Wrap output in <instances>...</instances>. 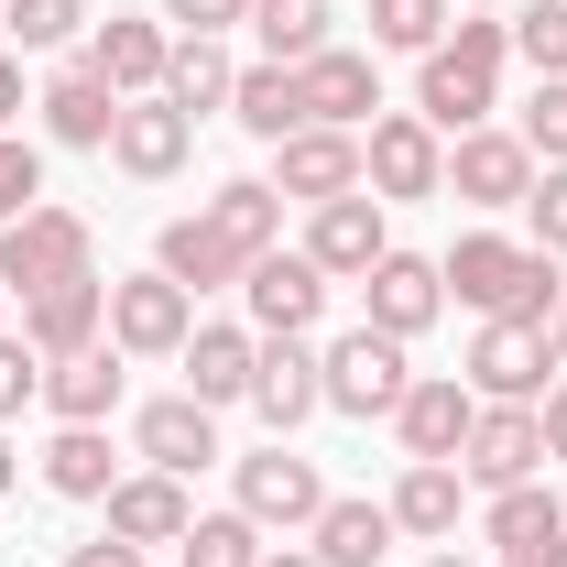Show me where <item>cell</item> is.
I'll use <instances>...</instances> for the list:
<instances>
[{
	"label": "cell",
	"mask_w": 567,
	"mask_h": 567,
	"mask_svg": "<svg viewBox=\"0 0 567 567\" xmlns=\"http://www.w3.org/2000/svg\"><path fill=\"white\" fill-rule=\"evenodd\" d=\"M262 251H284V197L262 175H240V186H218L208 208L164 218V240H153V274H175L186 295H208V284H240Z\"/></svg>",
	"instance_id": "6da1fadb"
},
{
	"label": "cell",
	"mask_w": 567,
	"mask_h": 567,
	"mask_svg": "<svg viewBox=\"0 0 567 567\" xmlns=\"http://www.w3.org/2000/svg\"><path fill=\"white\" fill-rule=\"evenodd\" d=\"M447 295L470 306V317H513V328H546L567 295H557V251H535V240H502V229H470L447 262Z\"/></svg>",
	"instance_id": "7a4b0ae2"
},
{
	"label": "cell",
	"mask_w": 567,
	"mask_h": 567,
	"mask_svg": "<svg viewBox=\"0 0 567 567\" xmlns=\"http://www.w3.org/2000/svg\"><path fill=\"white\" fill-rule=\"evenodd\" d=\"M502 55H513V22H492V11H458V33L425 55L415 76V121L436 142L447 132H481L492 121V99H502Z\"/></svg>",
	"instance_id": "3957f363"
},
{
	"label": "cell",
	"mask_w": 567,
	"mask_h": 567,
	"mask_svg": "<svg viewBox=\"0 0 567 567\" xmlns=\"http://www.w3.org/2000/svg\"><path fill=\"white\" fill-rule=\"evenodd\" d=\"M76 274H99V229L76 208H22V218H0V284L11 295H55V284H76Z\"/></svg>",
	"instance_id": "277c9868"
},
{
	"label": "cell",
	"mask_w": 567,
	"mask_h": 567,
	"mask_svg": "<svg viewBox=\"0 0 567 567\" xmlns=\"http://www.w3.org/2000/svg\"><path fill=\"white\" fill-rule=\"evenodd\" d=\"M360 186H371L382 208H415V197H447V142L425 132L415 110H382V121L360 132Z\"/></svg>",
	"instance_id": "5b68a950"
},
{
	"label": "cell",
	"mask_w": 567,
	"mask_h": 567,
	"mask_svg": "<svg viewBox=\"0 0 567 567\" xmlns=\"http://www.w3.org/2000/svg\"><path fill=\"white\" fill-rule=\"evenodd\" d=\"M186 328H197V295H186L175 274L110 284V350H121V360H175V350H186Z\"/></svg>",
	"instance_id": "8992f818"
},
{
	"label": "cell",
	"mask_w": 567,
	"mask_h": 567,
	"mask_svg": "<svg viewBox=\"0 0 567 567\" xmlns=\"http://www.w3.org/2000/svg\"><path fill=\"white\" fill-rule=\"evenodd\" d=\"M317 382H328V404L339 415H393L404 404V339H382V328H350L339 350H317Z\"/></svg>",
	"instance_id": "52a82bcc"
},
{
	"label": "cell",
	"mask_w": 567,
	"mask_h": 567,
	"mask_svg": "<svg viewBox=\"0 0 567 567\" xmlns=\"http://www.w3.org/2000/svg\"><path fill=\"white\" fill-rule=\"evenodd\" d=\"M546 328H513V317H481V339H470V393L481 404H546Z\"/></svg>",
	"instance_id": "ba28073f"
},
{
	"label": "cell",
	"mask_w": 567,
	"mask_h": 567,
	"mask_svg": "<svg viewBox=\"0 0 567 567\" xmlns=\"http://www.w3.org/2000/svg\"><path fill=\"white\" fill-rule=\"evenodd\" d=\"M240 513L262 524V535H306L317 513H328V481H317V458H295V447H262V458H240Z\"/></svg>",
	"instance_id": "9c48e42d"
},
{
	"label": "cell",
	"mask_w": 567,
	"mask_h": 567,
	"mask_svg": "<svg viewBox=\"0 0 567 567\" xmlns=\"http://www.w3.org/2000/svg\"><path fill=\"white\" fill-rule=\"evenodd\" d=\"M535 470H546V425H535V404H481L470 447H458V481H470V492H513V481H535Z\"/></svg>",
	"instance_id": "30bf717a"
},
{
	"label": "cell",
	"mask_w": 567,
	"mask_h": 567,
	"mask_svg": "<svg viewBox=\"0 0 567 567\" xmlns=\"http://www.w3.org/2000/svg\"><path fill=\"white\" fill-rule=\"evenodd\" d=\"M470 425H481V393H470L458 371H415V382H404V404H393L404 458H458V447H470Z\"/></svg>",
	"instance_id": "8fae6325"
},
{
	"label": "cell",
	"mask_w": 567,
	"mask_h": 567,
	"mask_svg": "<svg viewBox=\"0 0 567 567\" xmlns=\"http://www.w3.org/2000/svg\"><path fill=\"white\" fill-rule=\"evenodd\" d=\"M382 251H393V229H382V197H371V186H350V197H328V208L306 218V262L328 284H360Z\"/></svg>",
	"instance_id": "7c38bea8"
},
{
	"label": "cell",
	"mask_w": 567,
	"mask_h": 567,
	"mask_svg": "<svg viewBox=\"0 0 567 567\" xmlns=\"http://www.w3.org/2000/svg\"><path fill=\"white\" fill-rule=\"evenodd\" d=\"M240 295H251V328H262V339H306V328L328 317V274H317L306 251H262V262L240 274Z\"/></svg>",
	"instance_id": "4fadbf2b"
},
{
	"label": "cell",
	"mask_w": 567,
	"mask_h": 567,
	"mask_svg": "<svg viewBox=\"0 0 567 567\" xmlns=\"http://www.w3.org/2000/svg\"><path fill=\"white\" fill-rule=\"evenodd\" d=\"M360 295H371V317H360V328H382V339H425V328H436V306H447V274H436L425 251H382V262L360 274Z\"/></svg>",
	"instance_id": "5bb4252c"
},
{
	"label": "cell",
	"mask_w": 567,
	"mask_h": 567,
	"mask_svg": "<svg viewBox=\"0 0 567 567\" xmlns=\"http://www.w3.org/2000/svg\"><path fill=\"white\" fill-rule=\"evenodd\" d=\"M447 197H470V208H524V197H535V153H524V132H458V153H447Z\"/></svg>",
	"instance_id": "9a60e30c"
},
{
	"label": "cell",
	"mask_w": 567,
	"mask_h": 567,
	"mask_svg": "<svg viewBox=\"0 0 567 567\" xmlns=\"http://www.w3.org/2000/svg\"><path fill=\"white\" fill-rule=\"evenodd\" d=\"M22 339H33V360L99 350V339H110V284L76 274V284H55V295H22Z\"/></svg>",
	"instance_id": "2e32d148"
},
{
	"label": "cell",
	"mask_w": 567,
	"mask_h": 567,
	"mask_svg": "<svg viewBox=\"0 0 567 567\" xmlns=\"http://www.w3.org/2000/svg\"><path fill=\"white\" fill-rule=\"evenodd\" d=\"M132 447H142V470L197 481V470L218 458V415L197 404V393H164V404H142V415H132Z\"/></svg>",
	"instance_id": "e0dca14e"
},
{
	"label": "cell",
	"mask_w": 567,
	"mask_h": 567,
	"mask_svg": "<svg viewBox=\"0 0 567 567\" xmlns=\"http://www.w3.org/2000/svg\"><path fill=\"white\" fill-rule=\"evenodd\" d=\"M186 153H197V121L175 99H121V132H110V164L121 175L164 186V175H186Z\"/></svg>",
	"instance_id": "ac0fdd59"
},
{
	"label": "cell",
	"mask_w": 567,
	"mask_h": 567,
	"mask_svg": "<svg viewBox=\"0 0 567 567\" xmlns=\"http://www.w3.org/2000/svg\"><path fill=\"white\" fill-rule=\"evenodd\" d=\"M274 197H306V208H328V197H350L360 186V132H306L295 142H274V175H262Z\"/></svg>",
	"instance_id": "d6986e66"
},
{
	"label": "cell",
	"mask_w": 567,
	"mask_h": 567,
	"mask_svg": "<svg viewBox=\"0 0 567 567\" xmlns=\"http://www.w3.org/2000/svg\"><path fill=\"white\" fill-rule=\"evenodd\" d=\"M295 87H306V121H317V132H371V110H382V76H371V55H350V44L306 55Z\"/></svg>",
	"instance_id": "ffe728a7"
},
{
	"label": "cell",
	"mask_w": 567,
	"mask_h": 567,
	"mask_svg": "<svg viewBox=\"0 0 567 567\" xmlns=\"http://www.w3.org/2000/svg\"><path fill=\"white\" fill-rule=\"evenodd\" d=\"M33 110H44V132L66 142V153H110V132H121V87L99 66H55Z\"/></svg>",
	"instance_id": "44dd1931"
},
{
	"label": "cell",
	"mask_w": 567,
	"mask_h": 567,
	"mask_svg": "<svg viewBox=\"0 0 567 567\" xmlns=\"http://www.w3.org/2000/svg\"><path fill=\"white\" fill-rule=\"evenodd\" d=\"M317 404H328V382H317V350H306V339H262V360H251V415L274 425V436H295Z\"/></svg>",
	"instance_id": "7402d4cb"
},
{
	"label": "cell",
	"mask_w": 567,
	"mask_h": 567,
	"mask_svg": "<svg viewBox=\"0 0 567 567\" xmlns=\"http://www.w3.org/2000/svg\"><path fill=\"white\" fill-rule=\"evenodd\" d=\"M164 55H175V33H164V22H132V11H110V22L87 33V66L110 76L121 99H164Z\"/></svg>",
	"instance_id": "603a6c76"
},
{
	"label": "cell",
	"mask_w": 567,
	"mask_h": 567,
	"mask_svg": "<svg viewBox=\"0 0 567 567\" xmlns=\"http://www.w3.org/2000/svg\"><path fill=\"white\" fill-rule=\"evenodd\" d=\"M186 393H197V404H251V360H262V328H186Z\"/></svg>",
	"instance_id": "cb8c5ba5"
},
{
	"label": "cell",
	"mask_w": 567,
	"mask_h": 567,
	"mask_svg": "<svg viewBox=\"0 0 567 567\" xmlns=\"http://www.w3.org/2000/svg\"><path fill=\"white\" fill-rule=\"evenodd\" d=\"M458 513H470V481H458V458H404V481H393V535H425V546H447V535H458Z\"/></svg>",
	"instance_id": "d4e9b609"
},
{
	"label": "cell",
	"mask_w": 567,
	"mask_h": 567,
	"mask_svg": "<svg viewBox=\"0 0 567 567\" xmlns=\"http://www.w3.org/2000/svg\"><path fill=\"white\" fill-rule=\"evenodd\" d=\"M186 524H197L186 481H164V470H132V481H110V535H121V546H175Z\"/></svg>",
	"instance_id": "484cf974"
},
{
	"label": "cell",
	"mask_w": 567,
	"mask_h": 567,
	"mask_svg": "<svg viewBox=\"0 0 567 567\" xmlns=\"http://www.w3.org/2000/svg\"><path fill=\"white\" fill-rule=\"evenodd\" d=\"M121 350L99 339V350H76V360H44V404H55V425H110L121 415Z\"/></svg>",
	"instance_id": "4316f807"
},
{
	"label": "cell",
	"mask_w": 567,
	"mask_h": 567,
	"mask_svg": "<svg viewBox=\"0 0 567 567\" xmlns=\"http://www.w3.org/2000/svg\"><path fill=\"white\" fill-rule=\"evenodd\" d=\"M306 546H317V567H382L393 557V502H339L328 492V513L306 524Z\"/></svg>",
	"instance_id": "83f0119b"
},
{
	"label": "cell",
	"mask_w": 567,
	"mask_h": 567,
	"mask_svg": "<svg viewBox=\"0 0 567 567\" xmlns=\"http://www.w3.org/2000/svg\"><path fill=\"white\" fill-rule=\"evenodd\" d=\"M110 481H121L110 425H55V447H44V492H55V502H110Z\"/></svg>",
	"instance_id": "f1b7e54d"
},
{
	"label": "cell",
	"mask_w": 567,
	"mask_h": 567,
	"mask_svg": "<svg viewBox=\"0 0 567 567\" xmlns=\"http://www.w3.org/2000/svg\"><path fill=\"white\" fill-rule=\"evenodd\" d=\"M229 87H240V66L218 55V33H175V55H164V99H175L186 121H208V110H229Z\"/></svg>",
	"instance_id": "f546056e"
},
{
	"label": "cell",
	"mask_w": 567,
	"mask_h": 567,
	"mask_svg": "<svg viewBox=\"0 0 567 567\" xmlns=\"http://www.w3.org/2000/svg\"><path fill=\"white\" fill-rule=\"evenodd\" d=\"M229 121H240L251 142H295V132H306V87H295V66H240Z\"/></svg>",
	"instance_id": "4dcf8cb0"
},
{
	"label": "cell",
	"mask_w": 567,
	"mask_h": 567,
	"mask_svg": "<svg viewBox=\"0 0 567 567\" xmlns=\"http://www.w3.org/2000/svg\"><path fill=\"white\" fill-rule=\"evenodd\" d=\"M481 535H492L502 557H535L546 535H567V513H557V492H546V481H513V492H492Z\"/></svg>",
	"instance_id": "1f68e13d"
},
{
	"label": "cell",
	"mask_w": 567,
	"mask_h": 567,
	"mask_svg": "<svg viewBox=\"0 0 567 567\" xmlns=\"http://www.w3.org/2000/svg\"><path fill=\"white\" fill-rule=\"evenodd\" d=\"M251 33H262V66H306L328 55V0H251Z\"/></svg>",
	"instance_id": "d6a6232c"
},
{
	"label": "cell",
	"mask_w": 567,
	"mask_h": 567,
	"mask_svg": "<svg viewBox=\"0 0 567 567\" xmlns=\"http://www.w3.org/2000/svg\"><path fill=\"white\" fill-rule=\"evenodd\" d=\"M175 557L186 567H262V524L229 502V513H197L186 535H175Z\"/></svg>",
	"instance_id": "836d02e7"
},
{
	"label": "cell",
	"mask_w": 567,
	"mask_h": 567,
	"mask_svg": "<svg viewBox=\"0 0 567 567\" xmlns=\"http://www.w3.org/2000/svg\"><path fill=\"white\" fill-rule=\"evenodd\" d=\"M447 22H458V0H371V44H393V55H436Z\"/></svg>",
	"instance_id": "e575fe53"
},
{
	"label": "cell",
	"mask_w": 567,
	"mask_h": 567,
	"mask_svg": "<svg viewBox=\"0 0 567 567\" xmlns=\"http://www.w3.org/2000/svg\"><path fill=\"white\" fill-rule=\"evenodd\" d=\"M513 55L535 76H567V0H524L513 11Z\"/></svg>",
	"instance_id": "d590c367"
},
{
	"label": "cell",
	"mask_w": 567,
	"mask_h": 567,
	"mask_svg": "<svg viewBox=\"0 0 567 567\" xmlns=\"http://www.w3.org/2000/svg\"><path fill=\"white\" fill-rule=\"evenodd\" d=\"M11 33H22V55H55L87 33V0H11Z\"/></svg>",
	"instance_id": "8d00e7d4"
},
{
	"label": "cell",
	"mask_w": 567,
	"mask_h": 567,
	"mask_svg": "<svg viewBox=\"0 0 567 567\" xmlns=\"http://www.w3.org/2000/svg\"><path fill=\"white\" fill-rule=\"evenodd\" d=\"M524 153L567 164V76H535V110H524Z\"/></svg>",
	"instance_id": "74e56055"
},
{
	"label": "cell",
	"mask_w": 567,
	"mask_h": 567,
	"mask_svg": "<svg viewBox=\"0 0 567 567\" xmlns=\"http://www.w3.org/2000/svg\"><path fill=\"white\" fill-rule=\"evenodd\" d=\"M22 208H44V153L0 132V218H22Z\"/></svg>",
	"instance_id": "f35d334b"
},
{
	"label": "cell",
	"mask_w": 567,
	"mask_h": 567,
	"mask_svg": "<svg viewBox=\"0 0 567 567\" xmlns=\"http://www.w3.org/2000/svg\"><path fill=\"white\" fill-rule=\"evenodd\" d=\"M22 404H44V360H33V339L0 328V425L22 415Z\"/></svg>",
	"instance_id": "ab89813d"
},
{
	"label": "cell",
	"mask_w": 567,
	"mask_h": 567,
	"mask_svg": "<svg viewBox=\"0 0 567 567\" xmlns=\"http://www.w3.org/2000/svg\"><path fill=\"white\" fill-rule=\"evenodd\" d=\"M524 218H535V251H557V262H567V164H546V175H535Z\"/></svg>",
	"instance_id": "60d3db41"
},
{
	"label": "cell",
	"mask_w": 567,
	"mask_h": 567,
	"mask_svg": "<svg viewBox=\"0 0 567 567\" xmlns=\"http://www.w3.org/2000/svg\"><path fill=\"white\" fill-rule=\"evenodd\" d=\"M164 22L175 33H229V22H251V0H164Z\"/></svg>",
	"instance_id": "b9f144b4"
},
{
	"label": "cell",
	"mask_w": 567,
	"mask_h": 567,
	"mask_svg": "<svg viewBox=\"0 0 567 567\" xmlns=\"http://www.w3.org/2000/svg\"><path fill=\"white\" fill-rule=\"evenodd\" d=\"M66 567H142V546H121V535H87V546H66Z\"/></svg>",
	"instance_id": "7bdbcfd3"
},
{
	"label": "cell",
	"mask_w": 567,
	"mask_h": 567,
	"mask_svg": "<svg viewBox=\"0 0 567 567\" xmlns=\"http://www.w3.org/2000/svg\"><path fill=\"white\" fill-rule=\"evenodd\" d=\"M535 425H546V458H567V382L546 393V404H535Z\"/></svg>",
	"instance_id": "ee69618b"
},
{
	"label": "cell",
	"mask_w": 567,
	"mask_h": 567,
	"mask_svg": "<svg viewBox=\"0 0 567 567\" xmlns=\"http://www.w3.org/2000/svg\"><path fill=\"white\" fill-rule=\"evenodd\" d=\"M22 121V55H0V132Z\"/></svg>",
	"instance_id": "f6af8a7d"
},
{
	"label": "cell",
	"mask_w": 567,
	"mask_h": 567,
	"mask_svg": "<svg viewBox=\"0 0 567 567\" xmlns=\"http://www.w3.org/2000/svg\"><path fill=\"white\" fill-rule=\"evenodd\" d=\"M546 350H557V371H567V306H557V317H546Z\"/></svg>",
	"instance_id": "bcb514c9"
},
{
	"label": "cell",
	"mask_w": 567,
	"mask_h": 567,
	"mask_svg": "<svg viewBox=\"0 0 567 567\" xmlns=\"http://www.w3.org/2000/svg\"><path fill=\"white\" fill-rule=\"evenodd\" d=\"M11 481H22V447H11V436H0V492H11Z\"/></svg>",
	"instance_id": "7dc6e473"
},
{
	"label": "cell",
	"mask_w": 567,
	"mask_h": 567,
	"mask_svg": "<svg viewBox=\"0 0 567 567\" xmlns=\"http://www.w3.org/2000/svg\"><path fill=\"white\" fill-rule=\"evenodd\" d=\"M535 567H567V535H546V546H535Z\"/></svg>",
	"instance_id": "c3c4849f"
},
{
	"label": "cell",
	"mask_w": 567,
	"mask_h": 567,
	"mask_svg": "<svg viewBox=\"0 0 567 567\" xmlns=\"http://www.w3.org/2000/svg\"><path fill=\"white\" fill-rule=\"evenodd\" d=\"M262 567H317V546H284V557H262Z\"/></svg>",
	"instance_id": "681fc988"
},
{
	"label": "cell",
	"mask_w": 567,
	"mask_h": 567,
	"mask_svg": "<svg viewBox=\"0 0 567 567\" xmlns=\"http://www.w3.org/2000/svg\"><path fill=\"white\" fill-rule=\"evenodd\" d=\"M458 11H513V0H458Z\"/></svg>",
	"instance_id": "f907efd6"
},
{
	"label": "cell",
	"mask_w": 567,
	"mask_h": 567,
	"mask_svg": "<svg viewBox=\"0 0 567 567\" xmlns=\"http://www.w3.org/2000/svg\"><path fill=\"white\" fill-rule=\"evenodd\" d=\"M425 567H470V557H425Z\"/></svg>",
	"instance_id": "816d5d0a"
},
{
	"label": "cell",
	"mask_w": 567,
	"mask_h": 567,
	"mask_svg": "<svg viewBox=\"0 0 567 567\" xmlns=\"http://www.w3.org/2000/svg\"><path fill=\"white\" fill-rule=\"evenodd\" d=\"M502 567H535V557H502Z\"/></svg>",
	"instance_id": "f5cc1de1"
},
{
	"label": "cell",
	"mask_w": 567,
	"mask_h": 567,
	"mask_svg": "<svg viewBox=\"0 0 567 567\" xmlns=\"http://www.w3.org/2000/svg\"><path fill=\"white\" fill-rule=\"evenodd\" d=\"M0 295H11V284H0Z\"/></svg>",
	"instance_id": "db71d44e"
}]
</instances>
